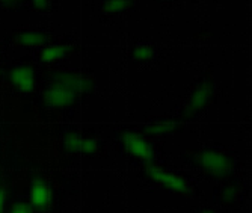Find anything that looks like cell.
Segmentation results:
<instances>
[{
	"instance_id": "cell-2",
	"label": "cell",
	"mask_w": 252,
	"mask_h": 213,
	"mask_svg": "<svg viewBox=\"0 0 252 213\" xmlns=\"http://www.w3.org/2000/svg\"><path fill=\"white\" fill-rule=\"evenodd\" d=\"M148 173H150V176H151L154 180L160 181V183L165 184V186L169 187V189H174V191L183 192V191H186V189H188L186 181L183 180L181 177L172 176V174H169V173H163L162 170H157V168H150Z\"/></svg>"
},
{
	"instance_id": "cell-9",
	"label": "cell",
	"mask_w": 252,
	"mask_h": 213,
	"mask_svg": "<svg viewBox=\"0 0 252 213\" xmlns=\"http://www.w3.org/2000/svg\"><path fill=\"white\" fill-rule=\"evenodd\" d=\"M80 148L86 153H93L97 148V142L94 139H83L80 142Z\"/></svg>"
},
{
	"instance_id": "cell-6",
	"label": "cell",
	"mask_w": 252,
	"mask_h": 213,
	"mask_svg": "<svg viewBox=\"0 0 252 213\" xmlns=\"http://www.w3.org/2000/svg\"><path fill=\"white\" fill-rule=\"evenodd\" d=\"M204 163H205V167L210 168L215 173H222L228 168L226 159L219 153H207L204 156Z\"/></svg>"
},
{
	"instance_id": "cell-11",
	"label": "cell",
	"mask_w": 252,
	"mask_h": 213,
	"mask_svg": "<svg viewBox=\"0 0 252 213\" xmlns=\"http://www.w3.org/2000/svg\"><path fill=\"white\" fill-rule=\"evenodd\" d=\"M205 97H207V92H205V91H199V92L196 94V97L193 99L192 105H195V106L202 105V103H204V100H205Z\"/></svg>"
},
{
	"instance_id": "cell-8",
	"label": "cell",
	"mask_w": 252,
	"mask_h": 213,
	"mask_svg": "<svg viewBox=\"0 0 252 213\" xmlns=\"http://www.w3.org/2000/svg\"><path fill=\"white\" fill-rule=\"evenodd\" d=\"M63 53H65V49H63V47H61V45H58V47H49V49H45L41 53V58H42V61H49L50 62V61H55V59L62 58Z\"/></svg>"
},
{
	"instance_id": "cell-13",
	"label": "cell",
	"mask_w": 252,
	"mask_h": 213,
	"mask_svg": "<svg viewBox=\"0 0 252 213\" xmlns=\"http://www.w3.org/2000/svg\"><path fill=\"white\" fill-rule=\"evenodd\" d=\"M2 209H3V194L0 191V213H2Z\"/></svg>"
},
{
	"instance_id": "cell-7",
	"label": "cell",
	"mask_w": 252,
	"mask_h": 213,
	"mask_svg": "<svg viewBox=\"0 0 252 213\" xmlns=\"http://www.w3.org/2000/svg\"><path fill=\"white\" fill-rule=\"evenodd\" d=\"M20 42L23 45H39L44 42V35L39 32H26L20 36Z\"/></svg>"
},
{
	"instance_id": "cell-4",
	"label": "cell",
	"mask_w": 252,
	"mask_h": 213,
	"mask_svg": "<svg viewBox=\"0 0 252 213\" xmlns=\"http://www.w3.org/2000/svg\"><path fill=\"white\" fill-rule=\"evenodd\" d=\"M31 203L36 209L47 207L50 203V189L42 181H35L31 187Z\"/></svg>"
},
{
	"instance_id": "cell-3",
	"label": "cell",
	"mask_w": 252,
	"mask_h": 213,
	"mask_svg": "<svg viewBox=\"0 0 252 213\" xmlns=\"http://www.w3.org/2000/svg\"><path fill=\"white\" fill-rule=\"evenodd\" d=\"M12 83L23 92H29L33 88V73L29 67H17L11 71Z\"/></svg>"
},
{
	"instance_id": "cell-1",
	"label": "cell",
	"mask_w": 252,
	"mask_h": 213,
	"mask_svg": "<svg viewBox=\"0 0 252 213\" xmlns=\"http://www.w3.org/2000/svg\"><path fill=\"white\" fill-rule=\"evenodd\" d=\"M74 89L73 88H68V83H61L58 86H55L53 89L49 91L47 94V103L50 106H66V105H71L74 100Z\"/></svg>"
},
{
	"instance_id": "cell-5",
	"label": "cell",
	"mask_w": 252,
	"mask_h": 213,
	"mask_svg": "<svg viewBox=\"0 0 252 213\" xmlns=\"http://www.w3.org/2000/svg\"><path fill=\"white\" fill-rule=\"evenodd\" d=\"M126 145L130 150V153H133L137 157L142 159H148L151 156V148L147 142L137 135H127L126 136Z\"/></svg>"
},
{
	"instance_id": "cell-10",
	"label": "cell",
	"mask_w": 252,
	"mask_h": 213,
	"mask_svg": "<svg viewBox=\"0 0 252 213\" xmlns=\"http://www.w3.org/2000/svg\"><path fill=\"white\" fill-rule=\"evenodd\" d=\"M11 213H32V209L29 204L26 203H17L14 207H12V212Z\"/></svg>"
},
{
	"instance_id": "cell-12",
	"label": "cell",
	"mask_w": 252,
	"mask_h": 213,
	"mask_svg": "<svg viewBox=\"0 0 252 213\" xmlns=\"http://www.w3.org/2000/svg\"><path fill=\"white\" fill-rule=\"evenodd\" d=\"M68 145L71 148H80V141L76 139L74 136H71V138H68Z\"/></svg>"
}]
</instances>
